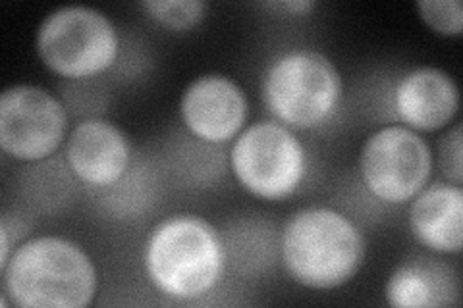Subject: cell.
Here are the masks:
<instances>
[{"mask_svg":"<svg viewBox=\"0 0 463 308\" xmlns=\"http://www.w3.org/2000/svg\"><path fill=\"white\" fill-rule=\"evenodd\" d=\"M149 284L174 301H197L221 285L226 245L207 218L170 214L158 222L143 247Z\"/></svg>","mask_w":463,"mask_h":308,"instance_id":"1","label":"cell"},{"mask_svg":"<svg viewBox=\"0 0 463 308\" xmlns=\"http://www.w3.org/2000/svg\"><path fill=\"white\" fill-rule=\"evenodd\" d=\"M280 257L292 280L313 291H330L355 280L367 258L365 233L332 207H306L286 219Z\"/></svg>","mask_w":463,"mask_h":308,"instance_id":"2","label":"cell"},{"mask_svg":"<svg viewBox=\"0 0 463 308\" xmlns=\"http://www.w3.org/2000/svg\"><path fill=\"white\" fill-rule=\"evenodd\" d=\"M3 272V293L20 308H85L99 289L95 260L66 238L39 236L20 243Z\"/></svg>","mask_w":463,"mask_h":308,"instance_id":"3","label":"cell"},{"mask_svg":"<svg viewBox=\"0 0 463 308\" xmlns=\"http://www.w3.org/2000/svg\"><path fill=\"white\" fill-rule=\"evenodd\" d=\"M344 79L336 64L315 49L279 54L260 79V98L274 120L294 131L326 126L338 112Z\"/></svg>","mask_w":463,"mask_h":308,"instance_id":"4","label":"cell"},{"mask_svg":"<svg viewBox=\"0 0 463 308\" xmlns=\"http://www.w3.org/2000/svg\"><path fill=\"white\" fill-rule=\"evenodd\" d=\"M35 51L43 66L56 76L87 79L118 61L120 33L107 14L93 6H61L39 23Z\"/></svg>","mask_w":463,"mask_h":308,"instance_id":"5","label":"cell"},{"mask_svg":"<svg viewBox=\"0 0 463 308\" xmlns=\"http://www.w3.org/2000/svg\"><path fill=\"white\" fill-rule=\"evenodd\" d=\"M230 168L250 195L277 202L292 197L307 175V151L294 129L277 120L245 126L230 151Z\"/></svg>","mask_w":463,"mask_h":308,"instance_id":"6","label":"cell"},{"mask_svg":"<svg viewBox=\"0 0 463 308\" xmlns=\"http://www.w3.org/2000/svg\"><path fill=\"white\" fill-rule=\"evenodd\" d=\"M434 168L430 145L417 131L394 124L373 131L359 153V175L384 204L410 202L429 185Z\"/></svg>","mask_w":463,"mask_h":308,"instance_id":"7","label":"cell"},{"mask_svg":"<svg viewBox=\"0 0 463 308\" xmlns=\"http://www.w3.org/2000/svg\"><path fill=\"white\" fill-rule=\"evenodd\" d=\"M70 135L66 107L39 85H10L0 95V149L18 163H43Z\"/></svg>","mask_w":463,"mask_h":308,"instance_id":"8","label":"cell"},{"mask_svg":"<svg viewBox=\"0 0 463 308\" xmlns=\"http://www.w3.org/2000/svg\"><path fill=\"white\" fill-rule=\"evenodd\" d=\"M180 120L190 134L209 145L236 139L250 118V102L236 79L224 73H203L180 97Z\"/></svg>","mask_w":463,"mask_h":308,"instance_id":"9","label":"cell"},{"mask_svg":"<svg viewBox=\"0 0 463 308\" xmlns=\"http://www.w3.org/2000/svg\"><path fill=\"white\" fill-rule=\"evenodd\" d=\"M66 166L83 185L107 189L118 183L132 164V143L124 129L105 118H85L70 129Z\"/></svg>","mask_w":463,"mask_h":308,"instance_id":"10","label":"cell"},{"mask_svg":"<svg viewBox=\"0 0 463 308\" xmlns=\"http://www.w3.org/2000/svg\"><path fill=\"white\" fill-rule=\"evenodd\" d=\"M392 108L402 126L417 134H434L450 126L458 116L459 87L440 68H413L396 81Z\"/></svg>","mask_w":463,"mask_h":308,"instance_id":"11","label":"cell"},{"mask_svg":"<svg viewBox=\"0 0 463 308\" xmlns=\"http://www.w3.org/2000/svg\"><path fill=\"white\" fill-rule=\"evenodd\" d=\"M408 224L413 239L432 255H459L463 247V189L434 182L410 201Z\"/></svg>","mask_w":463,"mask_h":308,"instance_id":"12","label":"cell"},{"mask_svg":"<svg viewBox=\"0 0 463 308\" xmlns=\"http://www.w3.org/2000/svg\"><path fill=\"white\" fill-rule=\"evenodd\" d=\"M458 277L437 258L403 262L388 275L384 299L394 308H437L458 297Z\"/></svg>","mask_w":463,"mask_h":308,"instance_id":"13","label":"cell"},{"mask_svg":"<svg viewBox=\"0 0 463 308\" xmlns=\"http://www.w3.org/2000/svg\"><path fill=\"white\" fill-rule=\"evenodd\" d=\"M151 20L170 32H190L207 18V0H145L139 5Z\"/></svg>","mask_w":463,"mask_h":308,"instance_id":"14","label":"cell"},{"mask_svg":"<svg viewBox=\"0 0 463 308\" xmlns=\"http://www.w3.org/2000/svg\"><path fill=\"white\" fill-rule=\"evenodd\" d=\"M419 18L440 37H459L463 33V6L459 0H419Z\"/></svg>","mask_w":463,"mask_h":308,"instance_id":"15","label":"cell"},{"mask_svg":"<svg viewBox=\"0 0 463 308\" xmlns=\"http://www.w3.org/2000/svg\"><path fill=\"white\" fill-rule=\"evenodd\" d=\"M439 160L440 170L446 182L456 185L463 183V137H461V124H454L452 129L439 143Z\"/></svg>","mask_w":463,"mask_h":308,"instance_id":"16","label":"cell"},{"mask_svg":"<svg viewBox=\"0 0 463 308\" xmlns=\"http://www.w3.org/2000/svg\"><path fill=\"white\" fill-rule=\"evenodd\" d=\"M269 6L282 8L288 14H292V16H307L318 6V3L317 0H284V3H272Z\"/></svg>","mask_w":463,"mask_h":308,"instance_id":"17","label":"cell"}]
</instances>
